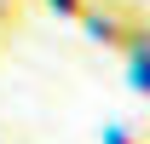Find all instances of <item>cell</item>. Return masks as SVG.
I'll use <instances>...</instances> for the list:
<instances>
[{"label":"cell","instance_id":"obj_1","mask_svg":"<svg viewBox=\"0 0 150 144\" xmlns=\"http://www.w3.org/2000/svg\"><path fill=\"white\" fill-rule=\"evenodd\" d=\"M81 29H87L98 46H110V52H127V46H133V35L144 29V18H139V12H127V6H87Z\"/></svg>","mask_w":150,"mask_h":144},{"label":"cell","instance_id":"obj_2","mask_svg":"<svg viewBox=\"0 0 150 144\" xmlns=\"http://www.w3.org/2000/svg\"><path fill=\"white\" fill-rule=\"evenodd\" d=\"M127 81H133V92H139V98H150V29H139V35H133V46L127 52Z\"/></svg>","mask_w":150,"mask_h":144},{"label":"cell","instance_id":"obj_3","mask_svg":"<svg viewBox=\"0 0 150 144\" xmlns=\"http://www.w3.org/2000/svg\"><path fill=\"white\" fill-rule=\"evenodd\" d=\"M98 144H150V127H139V121H104Z\"/></svg>","mask_w":150,"mask_h":144},{"label":"cell","instance_id":"obj_4","mask_svg":"<svg viewBox=\"0 0 150 144\" xmlns=\"http://www.w3.org/2000/svg\"><path fill=\"white\" fill-rule=\"evenodd\" d=\"M46 6H52L58 18H69V23H81V18H87V6H93V0H46Z\"/></svg>","mask_w":150,"mask_h":144},{"label":"cell","instance_id":"obj_5","mask_svg":"<svg viewBox=\"0 0 150 144\" xmlns=\"http://www.w3.org/2000/svg\"><path fill=\"white\" fill-rule=\"evenodd\" d=\"M23 23V0H0V35Z\"/></svg>","mask_w":150,"mask_h":144},{"label":"cell","instance_id":"obj_6","mask_svg":"<svg viewBox=\"0 0 150 144\" xmlns=\"http://www.w3.org/2000/svg\"><path fill=\"white\" fill-rule=\"evenodd\" d=\"M0 52H6V35H0Z\"/></svg>","mask_w":150,"mask_h":144}]
</instances>
